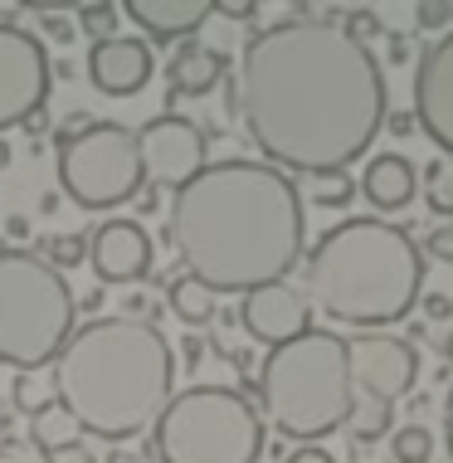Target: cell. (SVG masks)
Listing matches in <instances>:
<instances>
[{
	"instance_id": "cell-1",
	"label": "cell",
	"mask_w": 453,
	"mask_h": 463,
	"mask_svg": "<svg viewBox=\"0 0 453 463\" xmlns=\"http://www.w3.org/2000/svg\"><path fill=\"white\" fill-rule=\"evenodd\" d=\"M234 112L263 161L283 171H346L385 122V79L371 44L336 20H283L239 54Z\"/></svg>"
},
{
	"instance_id": "cell-2",
	"label": "cell",
	"mask_w": 453,
	"mask_h": 463,
	"mask_svg": "<svg viewBox=\"0 0 453 463\" xmlns=\"http://www.w3.org/2000/svg\"><path fill=\"white\" fill-rule=\"evenodd\" d=\"M166 244L215 298L288 279L307 249L302 191L273 161H205L185 185H175Z\"/></svg>"
},
{
	"instance_id": "cell-3",
	"label": "cell",
	"mask_w": 453,
	"mask_h": 463,
	"mask_svg": "<svg viewBox=\"0 0 453 463\" xmlns=\"http://www.w3.org/2000/svg\"><path fill=\"white\" fill-rule=\"evenodd\" d=\"M49 385L83 434L132 439L175 395V352L142 317H98L54 352Z\"/></svg>"
},
{
	"instance_id": "cell-4",
	"label": "cell",
	"mask_w": 453,
	"mask_h": 463,
	"mask_svg": "<svg viewBox=\"0 0 453 463\" xmlns=\"http://www.w3.org/2000/svg\"><path fill=\"white\" fill-rule=\"evenodd\" d=\"M424 293V249L390 220H342L307 249V303L342 327L405 322Z\"/></svg>"
},
{
	"instance_id": "cell-5",
	"label": "cell",
	"mask_w": 453,
	"mask_h": 463,
	"mask_svg": "<svg viewBox=\"0 0 453 463\" xmlns=\"http://www.w3.org/2000/svg\"><path fill=\"white\" fill-rule=\"evenodd\" d=\"M351 366L346 336L326 327H302L297 336L269 346L259 366V405L283 439L312 444L336 434L351 415Z\"/></svg>"
},
{
	"instance_id": "cell-6",
	"label": "cell",
	"mask_w": 453,
	"mask_h": 463,
	"mask_svg": "<svg viewBox=\"0 0 453 463\" xmlns=\"http://www.w3.org/2000/svg\"><path fill=\"white\" fill-rule=\"evenodd\" d=\"M73 317L79 303L64 269L24 249H0V366L44 371L69 342Z\"/></svg>"
},
{
	"instance_id": "cell-7",
	"label": "cell",
	"mask_w": 453,
	"mask_h": 463,
	"mask_svg": "<svg viewBox=\"0 0 453 463\" xmlns=\"http://www.w3.org/2000/svg\"><path fill=\"white\" fill-rule=\"evenodd\" d=\"M156 463H259L263 415L230 385H191L151 420Z\"/></svg>"
},
{
	"instance_id": "cell-8",
	"label": "cell",
	"mask_w": 453,
	"mask_h": 463,
	"mask_svg": "<svg viewBox=\"0 0 453 463\" xmlns=\"http://www.w3.org/2000/svg\"><path fill=\"white\" fill-rule=\"evenodd\" d=\"M59 185L83 210H118L142 195V156L137 132L122 122H88L59 142Z\"/></svg>"
},
{
	"instance_id": "cell-9",
	"label": "cell",
	"mask_w": 453,
	"mask_h": 463,
	"mask_svg": "<svg viewBox=\"0 0 453 463\" xmlns=\"http://www.w3.org/2000/svg\"><path fill=\"white\" fill-rule=\"evenodd\" d=\"M346 366H351V391L366 400H405L420 381V352L395 332L366 327L346 336Z\"/></svg>"
},
{
	"instance_id": "cell-10",
	"label": "cell",
	"mask_w": 453,
	"mask_h": 463,
	"mask_svg": "<svg viewBox=\"0 0 453 463\" xmlns=\"http://www.w3.org/2000/svg\"><path fill=\"white\" fill-rule=\"evenodd\" d=\"M49 98V54L20 24H0V132L30 122Z\"/></svg>"
},
{
	"instance_id": "cell-11",
	"label": "cell",
	"mask_w": 453,
	"mask_h": 463,
	"mask_svg": "<svg viewBox=\"0 0 453 463\" xmlns=\"http://www.w3.org/2000/svg\"><path fill=\"white\" fill-rule=\"evenodd\" d=\"M137 156H142V181L151 191H175L205 166V132L181 112H161L137 132Z\"/></svg>"
},
{
	"instance_id": "cell-12",
	"label": "cell",
	"mask_w": 453,
	"mask_h": 463,
	"mask_svg": "<svg viewBox=\"0 0 453 463\" xmlns=\"http://www.w3.org/2000/svg\"><path fill=\"white\" fill-rule=\"evenodd\" d=\"M414 122L439 152L453 156V30L414 64Z\"/></svg>"
},
{
	"instance_id": "cell-13",
	"label": "cell",
	"mask_w": 453,
	"mask_h": 463,
	"mask_svg": "<svg viewBox=\"0 0 453 463\" xmlns=\"http://www.w3.org/2000/svg\"><path fill=\"white\" fill-rule=\"evenodd\" d=\"M239 327H244L254 342L263 346H278L288 336H297L302 327H312V303L302 288H293L288 279H273V283H259L249 293H239Z\"/></svg>"
},
{
	"instance_id": "cell-14",
	"label": "cell",
	"mask_w": 453,
	"mask_h": 463,
	"mask_svg": "<svg viewBox=\"0 0 453 463\" xmlns=\"http://www.w3.org/2000/svg\"><path fill=\"white\" fill-rule=\"evenodd\" d=\"M88 264L103 283H137L151 273V234L137 220H103L88 240Z\"/></svg>"
},
{
	"instance_id": "cell-15",
	"label": "cell",
	"mask_w": 453,
	"mask_h": 463,
	"mask_svg": "<svg viewBox=\"0 0 453 463\" xmlns=\"http://www.w3.org/2000/svg\"><path fill=\"white\" fill-rule=\"evenodd\" d=\"M88 79H93V89L108 93V98L142 93L146 79H151V49H146V40H132V34L93 40V49H88Z\"/></svg>"
},
{
	"instance_id": "cell-16",
	"label": "cell",
	"mask_w": 453,
	"mask_h": 463,
	"mask_svg": "<svg viewBox=\"0 0 453 463\" xmlns=\"http://www.w3.org/2000/svg\"><path fill=\"white\" fill-rule=\"evenodd\" d=\"M122 10H127V20L146 40L171 44V40H191L200 24L210 20L215 0H122Z\"/></svg>"
},
{
	"instance_id": "cell-17",
	"label": "cell",
	"mask_w": 453,
	"mask_h": 463,
	"mask_svg": "<svg viewBox=\"0 0 453 463\" xmlns=\"http://www.w3.org/2000/svg\"><path fill=\"white\" fill-rule=\"evenodd\" d=\"M361 195H366L375 210H405L410 200L420 195V171L395 152L371 156L366 176H361Z\"/></svg>"
},
{
	"instance_id": "cell-18",
	"label": "cell",
	"mask_w": 453,
	"mask_h": 463,
	"mask_svg": "<svg viewBox=\"0 0 453 463\" xmlns=\"http://www.w3.org/2000/svg\"><path fill=\"white\" fill-rule=\"evenodd\" d=\"M224 54L220 49H210V44H181V54L171 59V69H166V83L181 98H205L215 83L224 79Z\"/></svg>"
},
{
	"instance_id": "cell-19",
	"label": "cell",
	"mask_w": 453,
	"mask_h": 463,
	"mask_svg": "<svg viewBox=\"0 0 453 463\" xmlns=\"http://www.w3.org/2000/svg\"><path fill=\"white\" fill-rule=\"evenodd\" d=\"M166 298H171V312L185 322V327H205L215 317V293L195 279V273H181V279L166 283Z\"/></svg>"
},
{
	"instance_id": "cell-20",
	"label": "cell",
	"mask_w": 453,
	"mask_h": 463,
	"mask_svg": "<svg viewBox=\"0 0 453 463\" xmlns=\"http://www.w3.org/2000/svg\"><path fill=\"white\" fill-rule=\"evenodd\" d=\"M79 420L69 415L59 400H44L40 410H30V439H34V449H54V444H64V439H79Z\"/></svg>"
},
{
	"instance_id": "cell-21",
	"label": "cell",
	"mask_w": 453,
	"mask_h": 463,
	"mask_svg": "<svg viewBox=\"0 0 453 463\" xmlns=\"http://www.w3.org/2000/svg\"><path fill=\"white\" fill-rule=\"evenodd\" d=\"M390 415H395V405H390V400H366V395H356V400H351V415H346L342 430H351L361 444H366V439H381V434L390 430Z\"/></svg>"
},
{
	"instance_id": "cell-22",
	"label": "cell",
	"mask_w": 453,
	"mask_h": 463,
	"mask_svg": "<svg viewBox=\"0 0 453 463\" xmlns=\"http://www.w3.org/2000/svg\"><path fill=\"white\" fill-rule=\"evenodd\" d=\"M356 195V181L346 171H307V200L322 210H346Z\"/></svg>"
},
{
	"instance_id": "cell-23",
	"label": "cell",
	"mask_w": 453,
	"mask_h": 463,
	"mask_svg": "<svg viewBox=\"0 0 453 463\" xmlns=\"http://www.w3.org/2000/svg\"><path fill=\"white\" fill-rule=\"evenodd\" d=\"M424 200H429L434 215H453V156L448 152L424 166Z\"/></svg>"
},
{
	"instance_id": "cell-24",
	"label": "cell",
	"mask_w": 453,
	"mask_h": 463,
	"mask_svg": "<svg viewBox=\"0 0 453 463\" xmlns=\"http://www.w3.org/2000/svg\"><path fill=\"white\" fill-rule=\"evenodd\" d=\"M390 458H395V463H429L434 458V434L424 430V424H405V430H395V439H390Z\"/></svg>"
},
{
	"instance_id": "cell-25",
	"label": "cell",
	"mask_w": 453,
	"mask_h": 463,
	"mask_svg": "<svg viewBox=\"0 0 453 463\" xmlns=\"http://www.w3.org/2000/svg\"><path fill=\"white\" fill-rule=\"evenodd\" d=\"M79 30L88 40L118 34V10H112V0H79Z\"/></svg>"
},
{
	"instance_id": "cell-26",
	"label": "cell",
	"mask_w": 453,
	"mask_h": 463,
	"mask_svg": "<svg viewBox=\"0 0 453 463\" xmlns=\"http://www.w3.org/2000/svg\"><path fill=\"white\" fill-rule=\"evenodd\" d=\"M44 259L54 269H73L88 259V240H79V234H54V240H44Z\"/></svg>"
},
{
	"instance_id": "cell-27",
	"label": "cell",
	"mask_w": 453,
	"mask_h": 463,
	"mask_svg": "<svg viewBox=\"0 0 453 463\" xmlns=\"http://www.w3.org/2000/svg\"><path fill=\"white\" fill-rule=\"evenodd\" d=\"M10 400H15L20 410H40L44 400H54V385H49V391H40V371H20V381H15V391H10Z\"/></svg>"
},
{
	"instance_id": "cell-28",
	"label": "cell",
	"mask_w": 453,
	"mask_h": 463,
	"mask_svg": "<svg viewBox=\"0 0 453 463\" xmlns=\"http://www.w3.org/2000/svg\"><path fill=\"white\" fill-rule=\"evenodd\" d=\"M44 463H98V458H93V449H88L83 434H79V439H64V444L44 449Z\"/></svg>"
},
{
	"instance_id": "cell-29",
	"label": "cell",
	"mask_w": 453,
	"mask_h": 463,
	"mask_svg": "<svg viewBox=\"0 0 453 463\" xmlns=\"http://www.w3.org/2000/svg\"><path fill=\"white\" fill-rule=\"evenodd\" d=\"M414 20H420L424 30H444V24L453 20V0H420Z\"/></svg>"
},
{
	"instance_id": "cell-30",
	"label": "cell",
	"mask_w": 453,
	"mask_h": 463,
	"mask_svg": "<svg viewBox=\"0 0 453 463\" xmlns=\"http://www.w3.org/2000/svg\"><path fill=\"white\" fill-rule=\"evenodd\" d=\"M342 24H346V34H356V40H361V44H371V40H375V34H385V24H381V20H375V15H371V10H351V15H346Z\"/></svg>"
},
{
	"instance_id": "cell-31",
	"label": "cell",
	"mask_w": 453,
	"mask_h": 463,
	"mask_svg": "<svg viewBox=\"0 0 453 463\" xmlns=\"http://www.w3.org/2000/svg\"><path fill=\"white\" fill-rule=\"evenodd\" d=\"M424 249H429L434 259H444V264H453V224H444V230H434L429 240H424Z\"/></svg>"
},
{
	"instance_id": "cell-32",
	"label": "cell",
	"mask_w": 453,
	"mask_h": 463,
	"mask_svg": "<svg viewBox=\"0 0 453 463\" xmlns=\"http://www.w3.org/2000/svg\"><path fill=\"white\" fill-rule=\"evenodd\" d=\"M259 10V0H215V15L224 20H249Z\"/></svg>"
},
{
	"instance_id": "cell-33",
	"label": "cell",
	"mask_w": 453,
	"mask_h": 463,
	"mask_svg": "<svg viewBox=\"0 0 453 463\" xmlns=\"http://www.w3.org/2000/svg\"><path fill=\"white\" fill-rule=\"evenodd\" d=\"M283 463H336V458H332V454H326V449H322L317 439H312V444H302V449H297V454H288Z\"/></svg>"
},
{
	"instance_id": "cell-34",
	"label": "cell",
	"mask_w": 453,
	"mask_h": 463,
	"mask_svg": "<svg viewBox=\"0 0 453 463\" xmlns=\"http://www.w3.org/2000/svg\"><path fill=\"white\" fill-rule=\"evenodd\" d=\"M444 444H448V463H453V385H448V400H444Z\"/></svg>"
},
{
	"instance_id": "cell-35",
	"label": "cell",
	"mask_w": 453,
	"mask_h": 463,
	"mask_svg": "<svg viewBox=\"0 0 453 463\" xmlns=\"http://www.w3.org/2000/svg\"><path fill=\"white\" fill-rule=\"evenodd\" d=\"M410 59V40L405 34H390V64H405Z\"/></svg>"
},
{
	"instance_id": "cell-36",
	"label": "cell",
	"mask_w": 453,
	"mask_h": 463,
	"mask_svg": "<svg viewBox=\"0 0 453 463\" xmlns=\"http://www.w3.org/2000/svg\"><path fill=\"white\" fill-rule=\"evenodd\" d=\"M15 5H30V10H69L79 0H15Z\"/></svg>"
},
{
	"instance_id": "cell-37",
	"label": "cell",
	"mask_w": 453,
	"mask_h": 463,
	"mask_svg": "<svg viewBox=\"0 0 453 463\" xmlns=\"http://www.w3.org/2000/svg\"><path fill=\"white\" fill-rule=\"evenodd\" d=\"M424 312H429V317H448V298H439V293H429V298H424Z\"/></svg>"
},
{
	"instance_id": "cell-38",
	"label": "cell",
	"mask_w": 453,
	"mask_h": 463,
	"mask_svg": "<svg viewBox=\"0 0 453 463\" xmlns=\"http://www.w3.org/2000/svg\"><path fill=\"white\" fill-rule=\"evenodd\" d=\"M108 463H142V454H137V449H127V444H118L108 454Z\"/></svg>"
},
{
	"instance_id": "cell-39",
	"label": "cell",
	"mask_w": 453,
	"mask_h": 463,
	"mask_svg": "<svg viewBox=\"0 0 453 463\" xmlns=\"http://www.w3.org/2000/svg\"><path fill=\"white\" fill-rule=\"evenodd\" d=\"M5 171H10V142L0 137V176H5Z\"/></svg>"
}]
</instances>
